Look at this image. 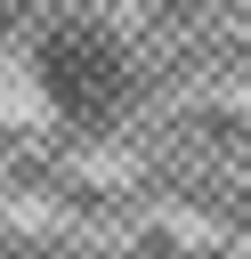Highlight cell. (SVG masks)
Instances as JSON below:
<instances>
[{
  "mask_svg": "<svg viewBox=\"0 0 251 259\" xmlns=\"http://www.w3.org/2000/svg\"><path fill=\"white\" fill-rule=\"evenodd\" d=\"M40 73H49V97H57L65 113H81V121L113 113L121 89H130V65H121L113 40H97V32H57V40L40 49Z\"/></svg>",
  "mask_w": 251,
  "mask_h": 259,
  "instance_id": "cell-1",
  "label": "cell"
}]
</instances>
